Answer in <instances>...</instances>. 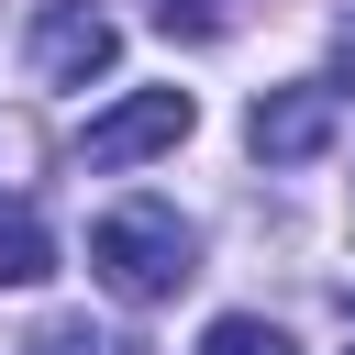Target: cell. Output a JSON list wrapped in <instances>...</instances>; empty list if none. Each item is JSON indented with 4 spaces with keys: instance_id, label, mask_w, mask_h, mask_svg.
<instances>
[{
    "instance_id": "obj_1",
    "label": "cell",
    "mask_w": 355,
    "mask_h": 355,
    "mask_svg": "<svg viewBox=\"0 0 355 355\" xmlns=\"http://www.w3.org/2000/svg\"><path fill=\"white\" fill-rule=\"evenodd\" d=\"M89 277L111 288V300H178L189 277H200V233L166 211V200H122V211H100L89 222Z\"/></svg>"
},
{
    "instance_id": "obj_2",
    "label": "cell",
    "mask_w": 355,
    "mask_h": 355,
    "mask_svg": "<svg viewBox=\"0 0 355 355\" xmlns=\"http://www.w3.org/2000/svg\"><path fill=\"white\" fill-rule=\"evenodd\" d=\"M189 122H200V100L189 89H133V100H111L89 133H78V166H144V155H166V144H189Z\"/></svg>"
},
{
    "instance_id": "obj_3",
    "label": "cell",
    "mask_w": 355,
    "mask_h": 355,
    "mask_svg": "<svg viewBox=\"0 0 355 355\" xmlns=\"http://www.w3.org/2000/svg\"><path fill=\"white\" fill-rule=\"evenodd\" d=\"M244 144H255L266 166H311V155L333 144V78H288V89H266V100L244 111Z\"/></svg>"
},
{
    "instance_id": "obj_4",
    "label": "cell",
    "mask_w": 355,
    "mask_h": 355,
    "mask_svg": "<svg viewBox=\"0 0 355 355\" xmlns=\"http://www.w3.org/2000/svg\"><path fill=\"white\" fill-rule=\"evenodd\" d=\"M111 55H122V33H111V11H89V0H55V11L33 22V78H44V89L111 78Z\"/></svg>"
},
{
    "instance_id": "obj_5",
    "label": "cell",
    "mask_w": 355,
    "mask_h": 355,
    "mask_svg": "<svg viewBox=\"0 0 355 355\" xmlns=\"http://www.w3.org/2000/svg\"><path fill=\"white\" fill-rule=\"evenodd\" d=\"M55 266V244H44V222L33 211H0V288H33Z\"/></svg>"
},
{
    "instance_id": "obj_6",
    "label": "cell",
    "mask_w": 355,
    "mask_h": 355,
    "mask_svg": "<svg viewBox=\"0 0 355 355\" xmlns=\"http://www.w3.org/2000/svg\"><path fill=\"white\" fill-rule=\"evenodd\" d=\"M200 355H300V344H288L266 311H222V322L200 333Z\"/></svg>"
},
{
    "instance_id": "obj_7",
    "label": "cell",
    "mask_w": 355,
    "mask_h": 355,
    "mask_svg": "<svg viewBox=\"0 0 355 355\" xmlns=\"http://www.w3.org/2000/svg\"><path fill=\"white\" fill-rule=\"evenodd\" d=\"M22 355H133V344H111V333H89V322H44Z\"/></svg>"
},
{
    "instance_id": "obj_8",
    "label": "cell",
    "mask_w": 355,
    "mask_h": 355,
    "mask_svg": "<svg viewBox=\"0 0 355 355\" xmlns=\"http://www.w3.org/2000/svg\"><path fill=\"white\" fill-rule=\"evenodd\" d=\"M155 22H166V33H189V44H211V33L233 22V0H155Z\"/></svg>"
},
{
    "instance_id": "obj_9",
    "label": "cell",
    "mask_w": 355,
    "mask_h": 355,
    "mask_svg": "<svg viewBox=\"0 0 355 355\" xmlns=\"http://www.w3.org/2000/svg\"><path fill=\"white\" fill-rule=\"evenodd\" d=\"M344 355H355V344H344Z\"/></svg>"
}]
</instances>
